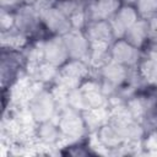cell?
Wrapping results in <instances>:
<instances>
[{
    "mask_svg": "<svg viewBox=\"0 0 157 157\" xmlns=\"http://www.w3.org/2000/svg\"><path fill=\"white\" fill-rule=\"evenodd\" d=\"M66 101L69 107L80 112L108 107L109 104L108 96L103 92L99 81L93 77L86 78L77 88L70 91Z\"/></svg>",
    "mask_w": 157,
    "mask_h": 157,
    "instance_id": "cell-1",
    "label": "cell"
},
{
    "mask_svg": "<svg viewBox=\"0 0 157 157\" xmlns=\"http://www.w3.org/2000/svg\"><path fill=\"white\" fill-rule=\"evenodd\" d=\"M53 120H55L59 125L65 146L80 142L85 137V135L88 134L82 117V112L76 110L69 105L60 109Z\"/></svg>",
    "mask_w": 157,
    "mask_h": 157,
    "instance_id": "cell-2",
    "label": "cell"
},
{
    "mask_svg": "<svg viewBox=\"0 0 157 157\" xmlns=\"http://www.w3.org/2000/svg\"><path fill=\"white\" fill-rule=\"evenodd\" d=\"M27 108L29 109L36 123H43L47 120H52L58 114V104L52 93V90L43 86L39 88L32 98L27 103Z\"/></svg>",
    "mask_w": 157,
    "mask_h": 157,
    "instance_id": "cell-3",
    "label": "cell"
},
{
    "mask_svg": "<svg viewBox=\"0 0 157 157\" xmlns=\"http://www.w3.org/2000/svg\"><path fill=\"white\" fill-rule=\"evenodd\" d=\"M15 26L28 37L38 34L43 27L40 10L36 5H21L15 10Z\"/></svg>",
    "mask_w": 157,
    "mask_h": 157,
    "instance_id": "cell-4",
    "label": "cell"
},
{
    "mask_svg": "<svg viewBox=\"0 0 157 157\" xmlns=\"http://www.w3.org/2000/svg\"><path fill=\"white\" fill-rule=\"evenodd\" d=\"M40 20H42L43 27L52 36H64L72 28L70 18L55 6L42 9Z\"/></svg>",
    "mask_w": 157,
    "mask_h": 157,
    "instance_id": "cell-5",
    "label": "cell"
},
{
    "mask_svg": "<svg viewBox=\"0 0 157 157\" xmlns=\"http://www.w3.org/2000/svg\"><path fill=\"white\" fill-rule=\"evenodd\" d=\"M110 54H112L113 61L119 63L126 67L137 66L144 56L141 49L131 45L123 38L117 39L110 45Z\"/></svg>",
    "mask_w": 157,
    "mask_h": 157,
    "instance_id": "cell-6",
    "label": "cell"
},
{
    "mask_svg": "<svg viewBox=\"0 0 157 157\" xmlns=\"http://www.w3.org/2000/svg\"><path fill=\"white\" fill-rule=\"evenodd\" d=\"M63 38L70 59H78L87 61L91 50V43L82 29L71 28L67 33L63 36Z\"/></svg>",
    "mask_w": 157,
    "mask_h": 157,
    "instance_id": "cell-7",
    "label": "cell"
},
{
    "mask_svg": "<svg viewBox=\"0 0 157 157\" xmlns=\"http://www.w3.org/2000/svg\"><path fill=\"white\" fill-rule=\"evenodd\" d=\"M43 58L44 63L53 66H63L70 58L63 36H50L43 39Z\"/></svg>",
    "mask_w": 157,
    "mask_h": 157,
    "instance_id": "cell-8",
    "label": "cell"
},
{
    "mask_svg": "<svg viewBox=\"0 0 157 157\" xmlns=\"http://www.w3.org/2000/svg\"><path fill=\"white\" fill-rule=\"evenodd\" d=\"M121 4V0H85L83 7L87 22L110 20Z\"/></svg>",
    "mask_w": 157,
    "mask_h": 157,
    "instance_id": "cell-9",
    "label": "cell"
},
{
    "mask_svg": "<svg viewBox=\"0 0 157 157\" xmlns=\"http://www.w3.org/2000/svg\"><path fill=\"white\" fill-rule=\"evenodd\" d=\"M91 44H105L112 45L117 38L114 36L109 20L90 21L82 29Z\"/></svg>",
    "mask_w": 157,
    "mask_h": 157,
    "instance_id": "cell-10",
    "label": "cell"
},
{
    "mask_svg": "<svg viewBox=\"0 0 157 157\" xmlns=\"http://www.w3.org/2000/svg\"><path fill=\"white\" fill-rule=\"evenodd\" d=\"M36 140L43 146V148H55L61 145L65 146L63 134L55 120H47L38 123L36 126ZM64 148V147H63Z\"/></svg>",
    "mask_w": 157,
    "mask_h": 157,
    "instance_id": "cell-11",
    "label": "cell"
},
{
    "mask_svg": "<svg viewBox=\"0 0 157 157\" xmlns=\"http://www.w3.org/2000/svg\"><path fill=\"white\" fill-rule=\"evenodd\" d=\"M140 18L135 6L132 5H126V4H121V6L119 7V10L114 13V16L109 20L114 36L117 39H120L124 37L125 31L134 25L137 20Z\"/></svg>",
    "mask_w": 157,
    "mask_h": 157,
    "instance_id": "cell-12",
    "label": "cell"
},
{
    "mask_svg": "<svg viewBox=\"0 0 157 157\" xmlns=\"http://www.w3.org/2000/svg\"><path fill=\"white\" fill-rule=\"evenodd\" d=\"M26 71L33 81L40 82L47 86V85L54 83V81L59 74V67L53 66L48 63H39L36 65L26 66Z\"/></svg>",
    "mask_w": 157,
    "mask_h": 157,
    "instance_id": "cell-13",
    "label": "cell"
},
{
    "mask_svg": "<svg viewBox=\"0 0 157 157\" xmlns=\"http://www.w3.org/2000/svg\"><path fill=\"white\" fill-rule=\"evenodd\" d=\"M82 117L85 120L87 132L92 134V132H96L98 129H101L107 123H109L110 110H109V107L93 108V109L82 112Z\"/></svg>",
    "mask_w": 157,
    "mask_h": 157,
    "instance_id": "cell-14",
    "label": "cell"
},
{
    "mask_svg": "<svg viewBox=\"0 0 157 157\" xmlns=\"http://www.w3.org/2000/svg\"><path fill=\"white\" fill-rule=\"evenodd\" d=\"M123 39H125L131 45L144 49L147 42V23L145 18H139L134 25H131L124 33Z\"/></svg>",
    "mask_w": 157,
    "mask_h": 157,
    "instance_id": "cell-15",
    "label": "cell"
},
{
    "mask_svg": "<svg viewBox=\"0 0 157 157\" xmlns=\"http://www.w3.org/2000/svg\"><path fill=\"white\" fill-rule=\"evenodd\" d=\"M28 38L29 37L27 34H25L22 31H20L16 26L10 29H6V31H0L1 48L22 50L29 43Z\"/></svg>",
    "mask_w": 157,
    "mask_h": 157,
    "instance_id": "cell-16",
    "label": "cell"
},
{
    "mask_svg": "<svg viewBox=\"0 0 157 157\" xmlns=\"http://www.w3.org/2000/svg\"><path fill=\"white\" fill-rule=\"evenodd\" d=\"M109 61H112L110 45L91 44V50H90L87 63L92 70H98V69L103 67L105 64H108Z\"/></svg>",
    "mask_w": 157,
    "mask_h": 157,
    "instance_id": "cell-17",
    "label": "cell"
},
{
    "mask_svg": "<svg viewBox=\"0 0 157 157\" xmlns=\"http://www.w3.org/2000/svg\"><path fill=\"white\" fill-rule=\"evenodd\" d=\"M137 67H139L140 74L145 78V81L150 86L156 87L157 86V61L152 56L145 54L140 64L137 65Z\"/></svg>",
    "mask_w": 157,
    "mask_h": 157,
    "instance_id": "cell-18",
    "label": "cell"
},
{
    "mask_svg": "<svg viewBox=\"0 0 157 157\" xmlns=\"http://www.w3.org/2000/svg\"><path fill=\"white\" fill-rule=\"evenodd\" d=\"M135 9L140 18H151L157 16V0H137Z\"/></svg>",
    "mask_w": 157,
    "mask_h": 157,
    "instance_id": "cell-19",
    "label": "cell"
},
{
    "mask_svg": "<svg viewBox=\"0 0 157 157\" xmlns=\"http://www.w3.org/2000/svg\"><path fill=\"white\" fill-rule=\"evenodd\" d=\"M146 23H147V42L145 45L146 52L157 50V16L146 18Z\"/></svg>",
    "mask_w": 157,
    "mask_h": 157,
    "instance_id": "cell-20",
    "label": "cell"
},
{
    "mask_svg": "<svg viewBox=\"0 0 157 157\" xmlns=\"http://www.w3.org/2000/svg\"><path fill=\"white\" fill-rule=\"evenodd\" d=\"M54 6L58 7L64 15L70 18L74 13H76L80 9L83 7V2H77L74 0H58Z\"/></svg>",
    "mask_w": 157,
    "mask_h": 157,
    "instance_id": "cell-21",
    "label": "cell"
},
{
    "mask_svg": "<svg viewBox=\"0 0 157 157\" xmlns=\"http://www.w3.org/2000/svg\"><path fill=\"white\" fill-rule=\"evenodd\" d=\"M142 150L147 155H157V129L146 134L142 139Z\"/></svg>",
    "mask_w": 157,
    "mask_h": 157,
    "instance_id": "cell-22",
    "label": "cell"
},
{
    "mask_svg": "<svg viewBox=\"0 0 157 157\" xmlns=\"http://www.w3.org/2000/svg\"><path fill=\"white\" fill-rule=\"evenodd\" d=\"M15 27V11L1 9L0 10V31H6Z\"/></svg>",
    "mask_w": 157,
    "mask_h": 157,
    "instance_id": "cell-23",
    "label": "cell"
},
{
    "mask_svg": "<svg viewBox=\"0 0 157 157\" xmlns=\"http://www.w3.org/2000/svg\"><path fill=\"white\" fill-rule=\"evenodd\" d=\"M0 4H1V9L12 10V11H15L17 7L23 5L22 0H0Z\"/></svg>",
    "mask_w": 157,
    "mask_h": 157,
    "instance_id": "cell-24",
    "label": "cell"
},
{
    "mask_svg": "<svg viewBox=\"0 0 157 157\" xmlns=\"http://www.w3.org/2000/svg\"><path fill=\"white\" fill-rule=\"evenodd\" d=\"M58 0H36V6L42 10V9H47V7H50V6H54L56 4Z\"/></svg>",
    "mask_w": 157,
    "mask_h": 157,
    "instance_id": "cell-25",
    "label": "cell"
},
{
    "mask_svg": "<svg viewBox=\"0 0 157 157\" xmlns=\"http://www.w3.org/2000/svg\"><path fill=\"white\" fill-rule=\"evenodd\" d=\"M136 1H137V0H121V2H123V4H126V5H132V6H135Z\"/></svg>",
    "mask_w": 157,
    "mask_h": 157,
    "instance_id": "cell-26",
    "label": "cell"
},
{
    "mask_svg": "<svg viewBox=\"0 0 157 157\" xmlns=\"http://www.w3.org/2000/svg\"><path fill=\"white\" fill-rule=\"evenodd\" d=\"M22 4L23 5H34L36 0H22Z\"/></svg>",
    "mask_w": 157,
    "mask_h": 157,
    "instance_id": "cell-27",
    "label": "cell"
},
{
    "mask_svg": "<svg viewBox=\"0 0 157 157\" xmlns=\"http://www.w3.org/2000/svg\"><path fill=\"white\" fill-rule=\"evenodd\" d=\"M74 1H77V2H83L85 0H74Z\"/></svg>",
    "mask_w": 157,
    "mask_h": 157,
    "instance_id": "cell-28",
    "label": "cell"
}]
</instances>
